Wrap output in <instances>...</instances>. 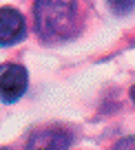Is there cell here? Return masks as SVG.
<instances>
[{"mask_svg":"<svg viewBox=\"0 0 135 150\" xmlns=\"http://www.w3.org/2000/svg\"><path fill=\"white\" fill-rule=\"evenodd\" d=\"M33 18H36V31L42 40H66L75 31L78 2L75 0H36Z\"/></svg>","mask_w":135,"mask_h":150,"instance_id":"cell-1","label":"cell"},{"mask_svg":"<svg viewBox=\"0 0 135 150\" xmlns=\"http://www.w3.org/2000/svg\"><path fill=\"white\" fill-rule=\"evenodd\" d=\"M109 5H111V9L115 11V13L124 16V13H129V11L135 9V0H109Z\"/></svg>","mask_w":135,"mask_h":150,"instance_id":"cell-5","label":"cell"},{"mask_svg":"<svg viewBox=\"0 0 135 150\" xmlns=\"http://www.w3.org/2000/svg\"><path fill=\"white\" fill-rule=\"evenodd\" d=\"M27 22L22 13L11 7H0V47H11L24 40Z\"/></svg>","mask_w":135,"mask_h":150,"instance_id":"cell-3","label":"cell"},{"mask_svg":"<svg viewBox=\"0 0 135 150\" xmlns=\"http://www.w3.org/2000/svg\"><path fill=\"white\" fill-rule=\"evenodd\" d=\"M131 97H133V102H135V86L131 88Z\"/></svg>","mask_w":135,"mask_h":150,"instance_id":"cell-7","label":"cell"},{"mask_svg":"<svg viewBox=\"0 0 135 150\" xmlns=\"http://www.w3.org/2000/svg\"><path fill=\"white\" fill-rule=\"evenodd\" d=\"M117 148H122V150H135V139L122 141V144H117Z\"/></svg>","mask_w":135,"mask_h":150,"instance_id":"cell-6","label":"cell"},{"mask_svg":"<svg viewBox=\"0 0 135 150\" xmlns=\"http://www.w3.org/2000/svg\"><path fill=\"white\" fill-rule=\"evenodd\" d=\"M29 86L27 69L20 64H0V99L7 104L18 102Z\"/></svg>","mask_w":135,"mask_h":150,"instance_id":"cell-2","label":"cell"},{"mask_svg":"<svg viewBox=\"0 0 135 150\" xmlns=\"http://www.w3.org/2000/svg\"><path fill=\"white\" fill-rule=\"evenodd\" d=\"M71 137L60 128H42L36 130L27 141V150H66Z\"/></svg>","mask_w":135,"mask_h":150,"instance_id":"cell-4","label":"cell"}]
</instances>
